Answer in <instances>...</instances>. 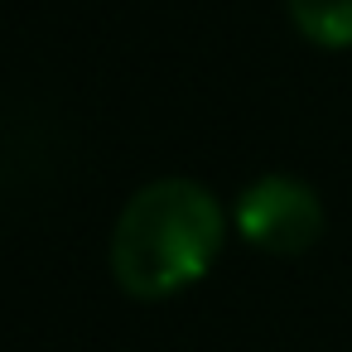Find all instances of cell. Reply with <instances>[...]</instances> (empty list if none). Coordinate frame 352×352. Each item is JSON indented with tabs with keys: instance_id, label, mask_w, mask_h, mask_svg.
<instances>
[{
	"instance_id": "1",
	"label": "cell",
	"mask_w": 352,
	"mask_h": 352,
	"mask_svg": "<svg viewBox=\"0 0 352 352\" xmlns=\"http://www.w3.org/2000/svg\"><path fill=\"white\" fill-rule=\"evenodd\" d=\"M227 236L222 203L193 179L145 184L116 217L111 270L126 294L164 299L208 275Z\"/></svg>"
},
{
	"instance_id": "3",
	"label": "cell",
	"mask_w": 352,
	"mask_h": 352,
	"mask_svg": "<svg viewBox=\"0 0 352 352\" xmlns=\"http://www.w3.org/2000/svg\"><path fill=\"white\" fill-rule=\"evenodd\" d=\"M289 20L318 49H352V0H289Z\"/></svg>"
},
{
	"instance_id": "2",
	"label": "cell",
	"mask_w": 352,
	"mask_h": 352,
	"mask_svg": "<svg viewBox=\"0 0 352 352\" xmlns=\"http://www.w3.org/2000/svg\"><path fill=\"white\" fill-rule=\"evenodd\" d=\"M236 227L251 246L270 256H299L323 232V203L304 179L265 174L236 198Z\"/></svg>"
}]
</instances>
